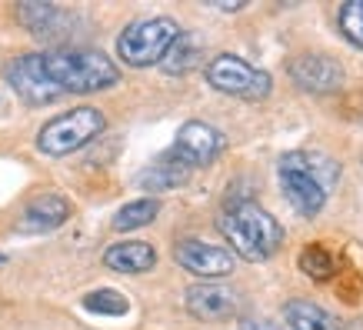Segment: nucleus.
Segmentation results:
<instances>
[{
    "label": "nucleus",
    "instance_id": "18",
    "mask_svg": "<svg viewBox=\"0 0 363 330\" xmlns=\"http://www.w3.org/2000/svg\"><path fill=\"white\" fill-rule=\"evenodd\" d=\"M200 64V47L197 40H190V37H177L174 47L167 50V57L160 60V67H164L167 74H174V77H180V74H187V70H194V67Z\"/></svg>",
    "mask_w": 363,
    "mask_h": 330
},
{
    "label": "nucleus",
    "instance_id": "9",
    "mask_svg": "<svg viewBox=\"0 0 363 330\" xmlns=\"http://www.w3.org/2000/svg\"><path fill=\"white\" fill-rule=\"evenodd\" d=\"M290 77L310 94H337L347 84V70L330 54H300L290 60Z\"/></svg>",
    "mask_w": 363,
    "mask_h": 330
},
{
    "label": "nucleus",
    "instance_id": "20",
    "mask_svg": "<svg viewBox=\"0 0 363 330\" xmlns=\"http://www.w3.org/2000/svg\"><path fill=\"white\" fill-rule=\"evenodd\" d=\"M340 31L353 47H363V0H350L340 7Z\"/></svg>",
    "mask_w": 363,
    "mask_h": 330
},
{
    "label": "nucleus",
    "instance_id": "15",
    "mask_svg": "<svg viewBox=\"0 0 363 330\" xmlns=\"http://www.w3.org/2000/svg\"><path fill=\"white\" fill-rule=\"evenodd\" d=\"M17 21L27 27L37 37H50V33H60L57 27H64L70 21V13L60 11L57 4H37V0H27L17 7Z\"/></svg>",
    "mask_w": 363,
    "mask_h": 330
},
{
    "label": "nucleus",
    "instance_id": "2",
    "mask_svg": "<svg viewBox=\"0 0 363 330\" xmlns=\"http://www.w3.org/2000/svg\"><path fill=\"white\" fill-rule=\"evenodd\" d=\"M47 80L60 94H97V90L121 84V67L107 54L87 50V47H57L40 54Z\"/></svg>",
    "mask_w": 363,
    "mask_h": 330
},
{
    "label": "nucleus",
    "instance_id": "21",
    "mask_svg": "<svg viewBox=\"0 0 363 330\" xmlns=\"http://www.w3.org/2000/svg\"><path fill=\"white\" fill-rule=\"evenodd\" d=\"M210 7H217V11H240L243 0H210Z\"/></svg>",
    "mask_w": 363,
    "mask_h": 330
},
{
    "label": "nucleus",
    "instance_id": "14",
    "mask_svg": "<svg viewBox=\"0 0 363 330\" xmlns=\"http://www.w3.org/2000/svg\"><path fill=\"white\" fill-rule=\"evenodd\" d=\"M284 320L290 324V330H343L340 320L313 300H286Z\"/></svg>",
    "mask_w": 363,
    "mask_h": 330
},
{
    "label": "nucleus",
    "instance_id": "11",
    "mask_svg": "<svg viewBox=\"0 0 363 330\" xmlns=\"http://www.w3.org/2000/svg\"><path fill=\"white\" fill-rule=\"evenodd\" d=\"M240 307V297L237 290L227 284H217V280H200L187 290V310L197 320H207V324H220V320H230Z\"/></svg>",
    "mask_w": 363,
    "mask_h": 330
},
{
    "label": "nucleus",
    "instance_id": "13",
    "mask_svg": "<svg viewBox=\"0 0 363 330\" xmlns=\"http://www.w3.org/2000/svg\"><path fill=\"white\" fill-rule=\"evenodd\" d=\"M104 264L117 274H147L157 267V251L147 241H121L104 251Z\"/></svg>",
    "mask_w": 363,
    "mask_h": 330
},
{
    "label": "nucleus",
    "instance_id": "19",
    "mask_svg": "<svg viewBox=\"0 0 363 330\" xmlns=\"http://www.w3.org/2000/svg\"><path fill=\"white\" fill-rule=\"evenodd\" d=\"M84 310L100 314V317H123V314L130 310V300L123 297L121 290L100 287V290H90L87 297H84Z\"/></svg>",
    "mask_w": 363,
    "mask_h": 330
},
{
    "label": "nucleus",
    "instance_id": "1",
    "mask_svg": "<svg viewBox=\"0 0 363 330\" xmlns=\"http://www.w3.org/2000/svg\"><path fill=\"white\" fill-rule=\"evenodd\" d=\"M217 227L230 243L233 257H243L250 264L270 260L280 251V243H284L280 220L270 210L260 207L257 200H233L230 207L220 214Z\"/></svg>",
    "mask_w": 363,
    "mask_h": 330
},
{
    "label": "nucleus",
    "instance_id": "5",
    "mask_svg": "<svg viewBox=\"0 0 363 330\" xmlns=\"http://www.w3.org/2000/svg\"><path fill=\"white\" fill-rule=\"evenodd\" d=\"M107 127L104 110L97 107H74L67 114H57L54 121H47L37 133V150L47 157H67L87 147L94 137H100Z\"/></svg>",
    "mask_w": 363,
    "mask_h": 330
},
{
    "label": "nucleus",
    "instance_id": "23",
    "mask_svg": "<svg viewBox=\"0 0 363 330\" xmlns=\"http://www.w3.org/2000/svg\"><path fill=\"white\" fill-rule=\"evenodd\" d=\"M0 264H4V253H0Z\"/></svg>",
    "mask_w": 363,
    "mask_h": 330
},
{
    "label": "nucleus",
    "instance_id": "12",
    "mask_svg": "<svg viewBox=\"0 0 363 330\" xmlns=\"http://www.w3.org/2000/svg\"><path fill=\"white\" fill-rule=\"evenodd\" d=\"M67 217H70V200L60 197V194H40V197H33L23 207L21 220H17V231L47 233V231H57L60 224H67Z\"/></svg>",
    "mask_w": 363,
    "mask_h": 330
},
{
    "label": "nucleus",
    "instance_id": "8",
    "mask_svg": "<svg viewBox=\"0 0 363 330\" xmlns=\"http://www.w3.org/2000/svg\"><path fill=\"white\" fill-rule=\"evenodd\" d=\"M174 260L187 274L200 277V280H223V277L233 274V267H237V257H233L227 247L220 243H207V241H187L174 243Z\"/></svg>",
    "mask_w": 363,
    "mask_h": 330
},
{
    "label": "nucleus",
    "instance_id": "3",
    "mask_svg": "<svg viewBox=\"0 0 363 330\" xmlns=\"http://www.w3.org/2000/svg\"><path fill=\"white\" fill-rule=\"evenodd\" d=\"M277 174H280V187L286 200L294 204V210L303 217H317L327 204L330 180H337V160H327L310 150H290L280 157Z\"/></svg>",
    "mask_w": 363,
    "mask_h": 330
},
{
    "label": "nucleus",
    "instance_id": "4",
    "mask_svg": "<svg viewBox=\"0 0 363 330\" xmlns=\"http://www.w3.org/2000/svg\"><path fill=\"white\" fill-rule=\"evenodd\" d=\"M180 23L174 17H143V21L127 23L117 37V57L127 67H154L167 57L180 37Z\"/></svg>",
    "mask_w": 363,
    "mask_h": 330
},
{
    "label": "nucleus",
    "instance_id": "22",
    "mask_svg": "<svg viewBox=\"0 0 363 330\" xmlns=\"http://www.w3.org/2000/svg\"><path fill=\"white\" fill-rule=\"evenodd\" d=\"M240 330H277L274 324H267V320H247Z\"/></svg>",
    "mask_w": 363,
    "mask_h": 330
},
{
    "label": "nucleus",
    "instance_id": "17",
    "mask_svg": "<svg viewBox=\"0 0 363 330\" xmlns=\"http://www.w3.org/2000/svg\"><path fill=\"white\" fill-rule=\"evenodd\" d=\"M157 214H160V200L157 197L130 200V204H123V207L113 214V231H137V227H147Z\"/></svg>",
    "mask_w": 363,
    "mask_h": 330
},
{
    "label": "nucleus",
    "instance_id": "7",
    "mask_svg": "<svg viewBox=\"0 0 363 330\" xmlns=\"http://www.w3.org/2000/svg\"><path fill=\"white\" fill-rule=\"evenodd\" d=\"M223 147H227V141H223V133L217 127H210L203 121H187L177 131V141L167 154L174 157L177 164H184L187 170H197V167L213 164L223 154Z\"/></svg>",
    "mask_w": 363,
    "mask_h": 330
},
{
    "label": "nucleus",
    "instance_id": "16",
    "mask_svg": "<svg viewBox=\"0 0 363 330\" xmlns=\"http://www.w3.org/2000/svg\"><path fill=\"white\" fill-rule=\"evenodd\" d=\"M190 174H194V170H187L184 164H177L170 154H164L154 167H150V170H143V174H140V184L147 190H170V187L187 184Z\"/></svg>",
    "mask_w": 363,
    "mask_h": 330
},
{
    "label": "nucleus",
    "instance_id": "10",
    "mask_svg": "<svg viewBox=\"0 0 363 330\" xmlns=\"http://www.w3.org/2000/svg\"><path fill=\"white\" fill-rule=\"evenodd\" d=\"M7 80H11L13 94L23 104H33V107L54 104L60 97V90L47 80L44 67H40V54H21L13 64H7Z\"/></svg>",
    "mask_w": 363,
    "mask_h": 330
},
{
    "label": "nucleus",
    "instance_id": "6",
    "mask_svg": "<svg viewBox=\"0 0 363 330\" xmlns=\"http://www.w3.org/2000/svg\"><path fill=\"white\" fill-rule=\"evenodd\" d=\"M207 84L220 94H230V97L240 100H264L274 87V80L267 70L253 67L250 60H243L237 54H220L207 64Z\"/></svg>",
    "mask_w": 363,
    "mask_h": 330
}]
</instances>
